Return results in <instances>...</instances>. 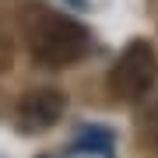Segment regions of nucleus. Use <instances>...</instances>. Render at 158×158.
<instances>
[{"mask_svg": "<svg viewBox=\"0 0 158 158\" xmlns=\"http://www.w3.org/2000/svg\"><path fill=\"white\" fill-rule=\"evenodd\" d=\"M21 32H25V42H28V56L46 70L74 67L91 49V32L85 25L60 11H49L46 4L21 7Z\"/></svg>", "mask_w": 158, "mask_h": 158, "instance_id": "obj_1", "label": "nucleus"}, {"mask_svg": "<svg viewBox=\"0 0 158 158\" xmlns=\"http://www.w3.org/2000/svg\"><path fill=\"white\" fill-rule=\"evenodd\" d=\"M158 81V56L155 46L148 39H130L123 46V53L116 56V63L109 67V95L116 102H141L148 98V91Z\"/></svg>", "mask_w": 158, "mask_h": 158, "instance_id": "obj_2", "label": "nucleus"}, {"mask_svg": "<svg viewBox=\"0 0 158 158\" xmlns=\"http://www.w3.org/2000/svg\"><path fill=\"white\" fill-rule=\"evenodd\" d=\"M67 113V91L63 88H53V85H39V88H28L14 106V123L21 134L28 137H39L46 130H53Z\"/></svg>", "mask_w": 158, "mask_h": 158, "instance_id": "obj_3", "label": "nucleus"}, {"mask_svg": "<svg viewBox=\"0 0 158 158\" xmlns=\"http://www.w3.org/2000/svg\"><path fill=\"white\" fill-rule=\"evenodd\" d=\"M134 137H137V148H141V151L158 155V98H151L141 113H137Z\"/></svg>", "mask_w": 158, "mask_h": 158, "instance_id": "obj_4", "label": "nucleus"}, {"mask_svg": "<svg viewBox=\"0 0 158 158\" xmlns=\"http://www.w3.org/2000/svg\"><path fill=\"white\" fill-rule=\"evenodd\" d=\"M11 67H14V35L0 21V74H7Z\"/></svg>", "mask_w": 158, "mask_h": 158, "instance_id": "obj_5", "label": "nucleus"}]
</instances>
